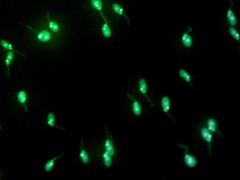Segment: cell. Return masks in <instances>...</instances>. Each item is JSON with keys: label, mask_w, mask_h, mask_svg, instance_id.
I'll list each match as a JSON object with an SVG mask.
<instances>
[{"label": "cell", "mask_w": 240, "mask_h": 180, "mask_svg": "<svg viewBox=\"0 0 240 180\" xmlns=\"http://www.w3.org/2000/svg\"><path fill=\"white\" fill-rule=\"evenodd\" d=\"M228 31L230 36L240 45V34L237 30L234 27L230 26L228 29Z\"/></svg>", "instance_id": "ac0fdd59"}, {"label": "cell", "mask_w": 240, "mask_h": 180, "mask_svg": "<svg viewBox=\"0 0 240 180\" xmlns=\"http://www.w3.org/2000/svg\"><path fill=\"white\" fill-rule=\"evenodd\" d=\"M102 32L104 37L109 38L111 36L112 32L109 26L108 20L105 21V23L102 27Z\"/></svg>", "instance_id": "ffe728a7"}, {"label": "cell", "mask_w": 240, "mask_h": 180, "mask_svg": "<svg viewBox=\"0 0 240 180\" xmlns=\"http://www.w3.org/2000/svg\"><path fill=\"white\" fill-rule=\"evenodd\" d=\"M207 129L212 133H217L219 136H221V133L218 129V124L215 120L213 118H210L206 121Z\"/></svg>", "instance_id": "ba28073f"}, {"label": "cell", "mask_w": 240, "mask_h": 180, "mask_svg": "<svg viewBox=\"0 0 240 180\" xmlns=\"http://www.w3.org/2000/svg\"><path fill=\"white\" fill-rule=\"evenodd\" d=\"M112 8L114 12L116 13L119 15L124 17L126 18L127 21H128V25H129V26H131V22H130V19H129V17L126 14L123 13V8L120 6L119 4H117V3L113 4V5Z\"/></svg>", "instance_id": "9a60e30c"}, {"label": "cell", "mask_w": 240, "mask_h": 180, "mask_svg": "<svg viewBox=\"0 0 240 180\" xmlns=\"http://www.w3.org/2000/svg\"><path fill=\"white\" fill-rule=\"evenodd\" d=\"M27 99V94L24 90H21L17 93V102L24 107L26 113H27L28 111V107L26 105Z\"/></svg>", "instance_id": "8992f818"}, {"label": "cell", "mask_w": 240, "mask_h": 180, "mask_svg": "<svg viewBox=\"0 0 240 180\" xmlns=\"http://www.w3.org/2000/svg\"><path fill=\"white\" fill-rule=\"evenodd\" d=\"M200 135L204 140L208 144L209 154L210 155L212 154V142L213 140V134L207 129L206 127H203L200 130Z\"/></svg>", "instance_id": "7a4b0ae2"}, {"label": "cell", "mask_w": 240, "mask_h": 180, "mask_svg": "<svg viewBox=\"0 0 240 180\" xmlns=\"http://www.w3.org/2000/svg\"><path fill=\"white\" fill-rule=\"evenodd\" d=\"M112 156L110 155L109 154L107 151H105L102 155L103 162L104 165L106 168H110L112 166Z\"/></svg>", "instance_id": "e0dca14e"}, {"label": "cell", "mask_w": 240, "mask_h": 180, "mask_svg": "<svg viewBox=\"0 0 240 180\" xmlns=\"http://www.w3.org/2000/svg\"><path fill=\"white\" fill-rule=\"evenodd\" d=\"M46 13H47V20H48V26H49V28L53 32H58L60 30L59 26L56 22L50 20V17H49V12H47Z\"/></svg>", "instance_id": "7402d4cb"}, {"label": "cell", "mask_w": 240, "mask_h": 180, "mask_svg": "<svg viewBox=\"0 0 240 180\" xmlns=\"http://www.w3.org/2000/svg\"><path fill=\"white\" fill-rule=\"evenodd\" d=\"M29 29L32 30L33 32L36 33L37 34V38L41 41L47 42L50 40L51 39V35L50 32L48 31L43 30L40 32H38L36 31L35 30L31 27L29 26H26Z\"/></svg>", "instance_id": "5b68a950"}, {"label": "cell", "mask_w": 240, "mask_h": 180, "mask_svg": "<svg viewBox=\"0 0 240 180\" xmlns=\"http://www.w3.org/2000/svg\"><path fill=\"white\" fill-rule=\"evenodd\" d=\"M161 106L162 108L163 111L165 114H166L168 116H170L173 119L174 122H175V119H174L173 116L168 113V112H169L170 109V107H171V102H170V100L169 97L165 96H164L162 98L161 101Z\"/></svg>", "instance_id": "9c48e42d"}, {"label": "cell", "mask_w": 240, "mask_h": 180, "mask_svg": "<svg viewBox=\"0 0 240 180\" xmlns=\"http://www.w3.org/2000/svg\"><path fill=\"white\" fill-rule=\"evenodd\" d=\"M46 123L50 127H55V128H57L58 129H60V130H65V128L60 127L56 125L55 117V115L52 112L48 113V115H47V122H46Z\"/></svg>", "instance_id": "5bb4252c"}, {"label": "cell", "mask_w": 240, "mask_h": 180, "mask_svg": "<svg viewBox=\"0 0 240 180\" xmlns=\"http://www.w3.org/2000/svg\"><path fill=\"white\" fill-rule=\"evenodd\" d=\"M1 129H2L1 125H0V130H1Z\"/></svg>", "instance_id": "603a6c76"}, {"label": "cell", "mask_w": 240, "mask_h": 180, "mask_svg": "<svg viewBox=\"0 0 240 180\" xmlns=\"http://www.w3.org/2000/svg\"><path fill=\"white\" fill-rule=\"evenodd\" d=\"M14 58V53L12 52H9L7 53V57H6V61H5V63H6V66L7 67V74H8V78H10V65L11 64V63H12V61L13 59Z\"/></svg>", "instance_id": "44dd1931"}, {"label": "cell", "mask_w": 240, "mask_h": 180, "mask_svg": "<svg viewBox=\"0 0 240 180\" xmlns=\"http://www.w3.org/2000/svg\"><path fill=\"white\" fill-rule=\"evenodd\" d=\"M229 1L231 3L230 7L227 11L226 17L229 25L231 26L234 27L238 24V20L235 13L232 10L233 2L232 0H229Z\"/></svg>", "instance_id": "3957f363"}, {"label": "cell", "mask_w": 240, "mask_h": 180, "mask_svg": "<svg viewBox=\"0 0 240 180\" xmlns=\"http://www.w3.org/2000/svg\"><path fill=\"white\" fill-rule=\"evenodd\" d=\"M138 86H139V91L140 92L145 96L147 100L150 103L151 106L152 107H154V105L153 104L151 100L149 98L147 95L148 89L147 83L145 79L141 78L139 80V82H138Z\"/></svg>", "instance_id": "52a82bcc"}, {"label": "cell", "mask_w": 240, "mask_h": 180, "mask_svg": "<svg viewBox=\"0 0 240 180\" xmlns=\"http://www.w3.org/2000/svg\"><path fill=\"white\" fill-rule=\"evenodd\" d=\"M192 31V28L190 26H189L188 30L184 32L182 35L181 40L183 46L185 48H190L193 45V39L190 34Z\"/></svg>", "instance_id": "277c9868"}, {"label": "cell", "mask_w": 240, "mask_h": 180, "mask_svg": "<svg viewBox=\"0 0 240 180\" xmlns=\"http://www.w3.org/2000/svg\"><path fill=\"white\" fill-rule=\"evenodd\" d=\"M83 146L84 140L83 139H82L81 140L80 146V150L79 154L80 158L84 164H87L90 161V158L87 152L83 149Z\"/></svg>", "instance_id": "7c38bea8"}, {"label": "cell", "mask_w": 240, "mask_h": 180, "mask_svg": "<svg viewBox=\"0 0 240 180\" xmlns=\"http://www.w3.org/2000/svg\"><path fill=\"white\" fill-rule=\"evenodd\" d=\"M92 4L93 7L99 12L103 20L105 21H107L102 11V3L101 0H92Z\"/></svg>", "instance_id": "2e32d148"}, {"label": "cell", "mask_w": 240, "mask_h": 180, "mask_svg": "<svg viewBox=\"0 0 240 180\" xmlns=\"http://www.w3.org/2000/svg\"><path fill=\"white\" fill-rule=\"evenodd\" d=\"M0 44L1 45V46L3 47L4 49H6L7 50H9L13 51L19 54H21L22 56L24 57H26V55L23 54L21 53L20 52L18 51L15 50L14 49L12 45L10 43L6 41V40H2L0 41Z\"/></svg>", "instance_id": "d6986e66"}, {"label": "cell", "mask_w": 240, "mask_h": 180, "mask_svg": "<svg viewBox=\"0 0 240 180\" xmlns=\"http://www.w3.org/2000/svg\"><path fill=\"white\" fill-rule=\"evenodd\" d=\"M179 75L180 78H182L185 81L188 83L190 85V86L193 88V85L191 83V79H192L193 77L190 76L189 73L185 69H180L179 70Z\"/></svg>", "instance_id": "4fadbf2b"}, {"label": "cell", "mask_w": 240, "mask_h": 180, "mask_svg": "<svg viewBox=\"0 0 240 180\" xmlns=\"http://www.w3.org/2000/svg\"><path fill=\"white\" fill-rule=\"evenodd\" d=\"M64 154V152H62L57 157L53 158L52 159L47 161L46 163L44 166V170L46 172H50L53 170L55 165V163L56 160H58L61 158Z\"/></svg>", "instance_id": "8fae6325"}, {"label": "cell", "mask_w": 240, "mask_h": 180, "mask_svg": "<svg viewBox=\"0 0 240 180\" xmlns=\"http://www.w3.org/2000/svg\"><path fill=\"white\" fill-rule=\"evenodd\" d=\"M179 146L181 148H185V149L184 160L186 166L189 168H195L198 164V160L194 156L189 154V148L188 146L182 144H179Z\"/></svg>", "instance_id": "6da1fadb"}, {"label": "cell", "mask_w": 240, "mask_h": 180, "mask_svg": "<svg viewBox=\"0 0 240 180\" xmlns=\"http://www.w3.org/2000/svg\"><path fill=\"white\" fill-rule=\"evenodd\" d=\"M127 96L129 99L133 102L132 104V111L134 115L137 116H140L142 113V107L141 105L138 101H137L133 97L131 96L129 93H127Z\"/></svg>", "instance_id": "30bf717a"}]
</instances>
